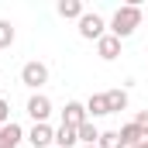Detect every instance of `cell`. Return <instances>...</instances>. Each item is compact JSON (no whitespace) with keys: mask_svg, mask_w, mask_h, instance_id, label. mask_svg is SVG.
<instances>
[{"mask_svg":"<svg viewBox=\"0 0 148 148\" xmlns=\"http://www.w3.org/2000/svg\"><path fill=\"white\" fill-rule=\"evenodd\" d=\"M14 38H17L14 24H10V21H0V48H10V45H14Z\"/></svg>","mask_w":148,"mask_h":148,"instance_id":"16","label":"cell"},{"mask_svg":"<svg viewBox=\"0 0 148 148\" xmlns=\"http://www.w3.org/2000/svg\"><path fill=\"white\" fill-rule=\"evenodd\" d=\"M86 114H90V121H93V117H107V97H103V93H93V97H90V100H86Z\"/></svg>","mask_w":148,"mask_h":148,"instance_id":"12","label":"cell"},{"mask_svg":"<svg viewBox=\"0 0 148 148\" xmlns=\"http://www.w3.org/2000/svg\"><path fill=\"white\" fill-rule=\"evenodd\" d=\"M97 55H100L103 62H114V59L121 55V38H114L110 31H107V35L97 41Z\"/></svg>","mask_w":148,"mask_h":148,"instance_id":"7","label":"cell"},{"mask_svg":"<svg viewBox=\"0 0 148 148\" xmlns=\"http://www.w3.org/2000/svg\"><path fill=\"white\" fill-rule=\"evenodd\" d=\"M21 138H24V127H21V124L10 121V124L0 127V148H17V145H21Z\"/></svg>","mask_w":148,"mask_h":148,"instance_id":"8","label":"cell"},{"mask_svg":"<svg viewBox=\"0 0 148 148\" xmlns=\"http://www.w3.org/2000/svg\"><path fill=\"white\" fill-rule=\"evenodd\" d=\"M121 141H124V148H134V145H141V141H145V134H141V131H138V124L131 121V124H124V127H121Z\"/></svg>","mask_w":148,"mask_h":148,"instance_id":"13","label":"cell"},{"mask_svg":"<svg viewBox=\"0 0 148 148\" xmlns=\"http://www.w3.org/2000/svg\"><path fill=\"white\" fill-rule=\"evenodd\" d=\"M103 97H107V110H110V114L127 110V90H107Z\"/></svg>","mask_w":148,"mask_h":148,"instance_id":"11","label":"cell"},{"mask_svg":"<svg viewBox=\"0 0 148 148\" xmlns=\"http://www.w3.org/2000/svg\"><path fill=\"white\" fill-rule=\"evenodd\" d=\"M134 124H138V131L148 138V110H138V117H134Z\"/></svg>","mask_w":148,"mask_h":148,"instance_id":"17","label":"cell"},{"mask_svg":"<svg viewBox=\"0 0 148 148\" xmlns=\"http://www.w3.org/2000/svg\"><path fill=\"white\" fill-rule=\"evenodd\" d=\"M48 114H52V100H48L45 93H35V97L28 100V117H31L35 124H48Z\"/></svg>","mask_w":148,"mask_h":148,"instance_id":"4","label":"cell"},{"mask_svg":"<svg viewBox=\"0 0 148 148\" xmlns=\"http://www.w3.org/2000/svg\"><path fill=\"white\" fill-rule=\"evenodd\" d=\"M28 141H31V148H55V131L48 124H35L28 131Z\"/></svg>","mask_w":148,"mask_h":148,"instance_id":"6","label":"cell"},{"mask_svg":"<svg viewBox=\"0 0 148 148\" xmlns=\"http://www.w3.org/2000/svg\"><path fill=\"white\" fill-rule=\"evenodd\" d=\"M145 148H148V138H145Z\"/></svg>","mask_w":148,"mask_h":148,"instance_id":"21","label":"cell"},{"mask_svg":"<svg viewBox=\"0 0 148 148\" xmlns=\"http://www.w3.org/2000/svg\"><path fill=\"white\" fill-rule=\"evenodd\" d=\"M3 124H10V103L0 97V127H3Z\"/></svg>","mask_w":148,"mask_h":148,"instance_id":"18","label":"cell"},{"mask_svg":"<svg viewBox=\"0 0 148 148\" xmlns=\"http://www.w3.org/2000/svg\"><path fill=\"white\" fill-rule=\"evenodd\" d=\"M55 10H59V17H66V21H79V17L86 14L79 0H59V7H55Z\"/></svg>","mask_w":148,"mask_h":148,"instance_id":"10","label":"cell"},{"mask_svg":"<svg viewBox=\"0 0 148 148\" xmlns=\"http://www.w3.org/2000/svg\"><path fill=\"white\" fill-rule=\"evenodd\" d=\"M83 148H97V145H83Z\"/></svg>","mask_w":148,"mask_h":148,"instance_id":"20","label":"cell"},{"mask_svg":"<svg viewBox=\"0 0 148 148\" xmlns=\"http://www.w3.org/2000/svg\"><path fill=\"white\" fill-rule=\"evenodd\" d=\"M90 121V114H86V103H79V100H69L66 107H62V124H69V127H79V124H86Z\"/></svg>","mask_w":148,"mask_h":148,"instance_id":"5","label":"cell"},{"mask_svg":"<svg viewBox=\"0 0 148 148\" xmlns=\"http://www.w3.org/2000/svg\"><path fill=\"white\" fill-rule=\"evenodd\" d=\"M97 148H124V141H121V131H100V141H97Z\"/></svg>","mask_w":148,"mask_h":148,"instance_id":"15","label":"cell"},{"mask_svg":"<svg viewBox=\"0 0 148 148\" xmlns=\"http://www.w3.org/2000/svg\"><path fill=\"white\" fill-rule=\"evenodd\" d=\"M141 14H145L141 3H124V7H117L114 17H110V35L121 38V41L131 38V35H134V28L141 24Z\"/></svg>","mask_w":148,"mask_h":148,"instance_id":"1","label":"cell"},{"mask_svg":"<svg viewBox=\"0 0 148 148\" xmlns=\"http://www.w3.org/2000/svg\"><path fill=\"white\" fill-rule=\"evenodd\" d=\"M76 131H79V141H83V145H97V141H100V127H97L93 121H86V124H79Z\"/></svg>","mask_w":148,"mask_h":148,"instance_id":"14","label":"cell"},{"mask_svg":"<svg viewBox=\"0 0 148 148\" xmlns=\"http://www.w3.org/2000/svg\"><path fill=\"white\" fill-rule=\"evenodd\" d=\"M79 35L86 38V41H100V38L107 35V21H103L97 10H93V14L86 10V14L79 17Z\"/></svg>","mask_w":148,"mask_h":148,"instance_id":"3","label":"cell"},{"mask_svg":"<svg viewBox=\"0 0 148 148\" xmlns=\"http://www.w3.org/2000/svg\"><path fill=\"white\" fill-rule=\"evenodd\" d=\"M134 148H145V141H141V145H134Z\"/></svg>","mask_w":148,"mask_h":148,"instance_id":"19","label":"cell"},{"mask_svg":"<svg viewBox=\"0 0 148 148\" xmlns=\"http://www.w3.org/2000/svg\"><path fill=\"white\" fill-rule=\"evenodd\" d=\"M76 141H79V131L76 127H69V124H59L55 127V148H73Z\"/></svg>","mask_w":148,"mask_h":148,"instance_id":"9","label":"cell"},{"mask_svg":"<svg viewBox=\"0 0 148 148\" xmlns=\"http://www.w3.org/2000/svg\"><path fill=\"white\" fill-rule=\"evenodd\" d=\"M21 83H24L28 90H41V86L48 83V66L38 62V59L24 62V66H21Z\"/></svg>","mask_w":148,"mask_h":148,"instance_id":"2","label":"cell"}]
</instances>
